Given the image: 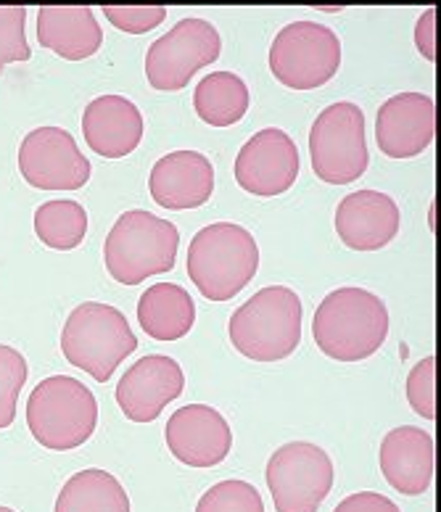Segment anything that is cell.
Listing matches in <instances>:
<instances>
[{
	"label": "cell",
	"mask_w": 441,
	"mask_h": 512,
	"mask_svg": "<svg viewBox=\"0 0 441 512\" xmlns=\"http://www.w3.org/2000/svg\"><path fill=\"white\" fill-rule=\"evenodd\" d=\"M312 336L320 352L331 359H368L389 336V307L368 288H336L317 304Z\"/></svg>",
	"instance_id": "obj_1"
},
{
	"label": "cell",
	"mask_w": 441,
	"mask_h": 512,
	"mask_svg": "<svg viewBox=\"0 0 441 512\" xmlns=\"http://www.w3.org/2000/svg\"><path fill=\"white\" fill-rule=\"evenodd\" d=\"M259 270L257 238L238 222L201 227L188 246V278L209 301H230Z\"/></svg>",
	"instance_id": "obj_2"
},
{
	"label": "cell",
	"mask_w": 441,
	"mask_h": 512,
	"mask_svg": "<svg viewBox=\"0 0 441 512\" xmlns=\"http://www.w3.org/2000/svg\"><path fill=\"white\" fill-rule=\"evenodd\" d=\"M302 299L288 286H267L233 312L230 344L254 362H280L302 341Z\"/></svg>",
	"instance_id": "obj_3"
},
{
	"label": "cell",
	"mask_w": 441,
	"mask_h": 512,
	"mask_svg": "<svg viewBox=\"0 0 441 512\" xmlns=\"http://www.w3.org/2000/svg\"><path fill=\"white\" fill-rule=\"evenodd\" d=\"M180 233L170 220H162L146 209L119 214L103 243L106 270L122 286H138L175 267Z\"/></svg>",
	"instance_id": "obj_4"
},
{
	"label": "cell",
	"mask_w": 441,
	"mask_h": 512,
	"mask_svg": "<svg viewBox=\"0 0 441 512\" xmlns=\"http://www.w3.org/2000/svg\"><path fill=\"white\" fill-rule=\"evenodd\" d=\"M98 402L72 375H51L37 383L27 402V428L51 452L82 447L96 433Z\"/></svg>",
	"instance_id": "obj_5"
},
{
	"label": "cell",
	"mask_w": 441,
	"mask_h": 512,
	"mask_svg": "<svg viewBox=\"0 0 441 512\" xmlns=\"http://www.w3.org/2000/svg\"><path fill=\"white\" fill-rule=\"evenodd\" d=\"M135 349L138 336L127 317L101 301H85L74 307L61 330V352L69 365L85 370L98 383L109 381L119 362Z\"/></svg>",
	"instance_id": "obj_6"
},
{
	"label": "cell",
	"mask_w": 441,
	"mask_h": 512,
	"mask_svg": "<svg viewBox=\"0 0 441 512\" xmlns=\"http://www.w3.org/2000/svg\"><path fill=\"white\" fill-rule=\"evenodd\" d=\"M309 156L323 183L346 185L365 175L370 154L365 114L357 103H331L317 114L309 130Z\"/></svg>",
	"instance_id": "obj_7"
},
{
	"label": "cell",
	"mask_w": 441,
	"mask_h": 512,
	"mask_svg": "<svg viewBox=\"0 0 441 512\" xmlns=\"http://www.w3.org/2000/svg\"><path fill=\"white\" fill-rule=\"evenodd\" d=\"M341 66L339 35L320 22L286 24L270 48V69L275 80L291 90H315L336 77Z\"/></svg>",
	"instance_id": "obj_8"
},
{
	"label": "cell",
	"mask_w": 441,
	"mask_h": 512,
	"mask_svg": "<svg viewBox=\"0 0 441 512\" xmlns=\"http://www.w3.org/2000/svg\"><path fill=\"white\" fill-rule=\"evenodd\" d=\"M275 512H317L333 489L331 454L309 441H288L265 470Z\"/></svg>",
	"instance_id": "obj_9"
},
{
	"label": "cell",
	"mask_w": 441,
	"mask_h": 512,
	"mask_svg": "<svg viewBox=\"0 0 441 512\" xmlns=\"http://www.w3.org/2000/svg\"><path fill=\"white\" fill-rule=\"evenodd\" d=\"M222 37L212 22L188 16L156 37L146 53V77L154 90H183L204 66L220 59Z\"/></svg>",
	"instance_id": "obj_10"
},
{
	"label": "cell",
	"mask_w": 441,
	"mask_h": 512,
	"mask_svg": "<svg viewBox=\"0 0 441 512\" xmlns=\"http://www.w3.org/2000/svg\"><path fill=\"white\" fill-rule=\"evenodd\" d=\"M19 172L40 191H77L90 180V159L64 127H35L19 146Z\"/></svg>",
	"instance_id": "obj_11"
},
{
	"label": "cell",
	"mask_w": 441,
	"mask_h": 512,
	"mask_svg": "<svg viewBox=\"0 0 441 512\" xmlns=\"http://www.w3.org/2000/svg\"><path fill=\"white\" fill-rule=\"evenodd\" d=\"M299 177V148L280 127L254 132L236 156V180L251 196H280Z\"/></svg>",
	"instance_id": "obj_12"
},
{
	"label": "cell",
	"mask_w": 441,
	"mask_h": 512,
	"mask_svg": "<svg viewBox=\"0 0 441 512\" xmlns=\"http://www.w3.org/2000/svg\"><path fill=\"white\" fill-rule=\"evenodd\" d=\"M185 391V373L172 357L148 354L125 370L117 383V404L133 423H154Z\"/></svg>",
	"instance_id": "obj_13"
},
{
	"label": "cell",
	"mask_w": 441,
	"mask_h": 512,
	"mask_svg": "<svg viewBox=\"0 0 441 512\" xmlns=\"http://www.w3.org/2000/svg\"><path fill=\"white\" fill-rule=\"evenodd\" d=\"M164 439L172 457L188 468H214L233 449L228 420L209 404H188L172 412Z\"/></svg>",
	"instance_id": "obj_14"
},
{
	"label": "cell",
	"mask_w": 441,
	"mask_h": 512,
	"mask_svg": "<svg viewBox=\"0 0 441 512\" xmlns=\"http://www.w3.org/2000/svg\"><path fill=\"white\" fill-rule=\"evenodd\" d=\"M436 135V103L428 93H397L386 98L375 117V140L391 159L423 154Z\"/></svg>",
	"instance_id": "obj_15"
},
{
	"label": "cell",
	"mask_w": 441,
	"mask_h": 512,
	"mask_svg": "<svg viewBox=\"0 0 441 512\" xmlns=\"http://www.w3.org/2000/svg\"><path fill=\"white\" fill-rule=\"evenodd\" d=\"M399 220L397 201L373 188L349 193L336 206V233L354 251L389 246L399 233Z\"/></svg>",
	"instance_id": "obj_16"
},
{
	"label": "cell",
	"mask_w": 441,
	"mask_h": 512,
	"mask_svg": "<svg viewBox=\"0 0 441 512\" xmlns=\"http://www.w3.org/2000/svg\"><path fill=\"white\" fill-rule=\"evenodd\" d=\"M148 191L164 209H196L214 193V167L199 151H172L156 161L148 175Z\"/></svg>",
	"instance_id": "obj_17"
},
{
	"label": "cell",
	"mask_w": 441,
	"mask_h": 512,
	"mask_svg": "<svg viewBox=\"0 0 441 512\" xmlns=\"http://www.w3.org/2000/svg\"><path fill=\"white\" fill-rule=\"evenodd\" d=\"M381 473L391 489L420 497L434 481V439L415 425H399L381 441Z\"/></svg>",
	"instance_id": "obj_18"
},
{
	"label": "cell",
	"mask_w": 441,
	"mask_h": 512,
	"mask_svg": "<svg viewBox=\"0 0 441 512\" xmlns=\"http://www.w3.org/2000/svg\"><path fill=\"white\" fill-rule=\"evenodd\" d=\"M82 135L103 159L133 154L143 140V114L125 96H98L85 106Z\"/></svg>",
	"instance_id": "obj_19"
},
{
	"label": "cell",
	"mask_w": 441,
	"mask_h": 512,
	"mask_svg": "<svg viewBox=\"0 0 441 512\" xmlns=\"http://www.w3.org/2000/svg\"><path fill=\"white\" fill-rule=\"evenodd\" d=\"M37 40L61 59L82 61L98 53L103 30L90 6H43L37 11Z\"/></svg>",
	"instance_id": "obj_20"
},
{
	"label": "cell",
	"mask_w": 441,
	"mask_h": 512,
	"mask_svg": "<svg viewBox=\"0 0 441 512\" xmlns=\"http://www.w3.org/2000/svg\"><path fill=\"white\" fill-rule=\"evenodd\" d=\"M138 320L154 341H177L196 322V304L191 293L177 283H154L138 301Z\"/></svg>",
	"instance_id": "obj_21"
},
{
	"label": "cell",
	"mask_w": 441,
	"mask_h": 512,
	"mask_svg": "<svg viewBox=\"0 0 441 512\" xmlns=\"http://www.w3.org/2000/svg\"><path fill=\"white\" fill-rule=\"evenodd\" d=\"M53 512H130V497L111 473L88 468L61 486Z\"/></svg>",
	"instance_id": "obj_22"
},
{
	"label": "cell",
	"mask_w": 441,
	"mask_h": 512,
	"mask_svg": "<svg viewBox=\"0 0 441 512\" xmlns=\"http://www.w3.org/2000/svg\"><path fill=\"white\" fill-rule=\"evenodd\" d=\"M249 88L236 72H212L199 82L193 93V109L212 127H230L249 111Z\"/></svg>",
	"instance_id": "obj_23"
},
{
	"label": "cell",
	"mask_w": 441,
	"mask_h": 512,
	"mask_svg": "<svg viewBox=\"0 0 441 512\" xmlns=\"http://www.w3.org/2000/svg\"><path fill=\"white\" fill-rule=\"evenodd\" d=\"M88 233V212L80 201L53 198L37 206L35 235L40 243L56 251H72L85 241Z\"/></svg>",
	"instance_id": "obj_24"
},
{
	"label": "cell",
	"mask_w": 441,
	"mask_h": 512,
	"mask_svg": "<svg viewBox=\"0 0 441 512\" xmlns=\"http://www.w3.org/2000/svg\"><path fill=\"white\" fill-rule=\"evenodd\" d=\"M196 512H265V502L251 483L241 478L214 483L212 489L204 491Z\"/></svg>",
	"instance_id": "obj_25"
},
{
	"label": "cell",
	"mask_w": 441,
	"mask_h": 512,
	"mask_svg": "<svg viewBox=\"0 0 441 512\" xmlns=\"http://www.w3.org/2000/svg\"><path fill=\"white\" fill-rule=\"evenodd\" d=\"M27 359L19 349L0 344V431L14 423L16 404L27 383Z\"/></svg>",
	"instance_id": "obj_26"
},
{
	"label": "cell",
	"mask_w": 441,
	"mask_h": 512,
	"mask_svg": "<svg viewBox=\"0 0 441 512\" xmlns=\"http://www.w3.org/2000/svg\"><path fill=\"white\" fill-rule=\"evenodd\" d=\"M27 8L0 6V72L11 61H30L32 48L27 43Z\"/></svg>",
	"instance_id": "obj_27"
},
{
	"label": "cell",
	"mask_w": 441,
	"mask_h": 512,
	"mask_svg": "<svg viewBox=\"0 0 441 512\" xmlns=\"http://www.w3.org/2000/svg\"><path fill=\"white\" fill-rule=\"evenodd\" d=\"M407 402L420 417H436V357L420 359L407 375Z\"/></svg>",
	"instance_id": "obj_28"
},
{
	"label": "cell",
	"mask_w": 441,
	"mask_h": 512,
	"mask_svg": "<svg viewBox=\"0 0 441 512\" xmlns=\"http://www.w3.org/2000/svg\"><path fill=\"white\" fill-rule=\"evenodd\" d=\"M101 11L117 30L130 32V35L151 32L167 19L164 6H103Z\"/></svg>",
	"instance_id": "obj_29"
},
{
	"label": "cell",
	"mask_w": 441,
	"mask_h": 512,
	"mask_svg": "<svg viewBox=\"0 0 441 512\" xmlns=\"http://www.w3.org/2000/svg\"><path fill=\"white\" fill-rule=\"evenodd\" d=\"M333 512H402L389 497H383L378 491H357L349 494L336 505Z\"/></svg>",
	"instance_id": "obj_30"
},
{
	"label": "cell",
	"mask_w": 441,
	"mask_h": 512,
	"mask_svg": "<svg viewBox=\"0 0 441 512\" xmlns=\"http://www.w3.org/2000/svg\"><path fill=\"white\" fill-rule=\"evenodd\" d=\"M415 45L428 61H436V8H426L415 24Z\"/></svg>",
	"instance_id": "obj_31"
},
{
	"label": "cell",
	"mask_w": 441,
	"mask_h": 512,
	"mask_svg": "<svg viewBox=\"0 0 441 512\" xmlns=\"http://www.w3.org/2000/svg\"><path fill=\"white\" fill-rule=\"evenodd\" d=\"M431 227L436 230V204H431Z\"/></svg>",
	"instance_id": "obj_32"
},
{
	"label": "cell",
	"mask_w": 441,
	"mask_h": 512,
	"mask_svg": "<svg viewBox=\"0 0 441 512\" xmlns=\"http://www.w3.org/2000/svg\"><path fill=\"white\" fill-rule=\"evenodd\" d=\"M0 512H16V510H11V507H3V505H0Z\"/></svg>",
	"instance_id": "obj_33"
}]
</instances>
